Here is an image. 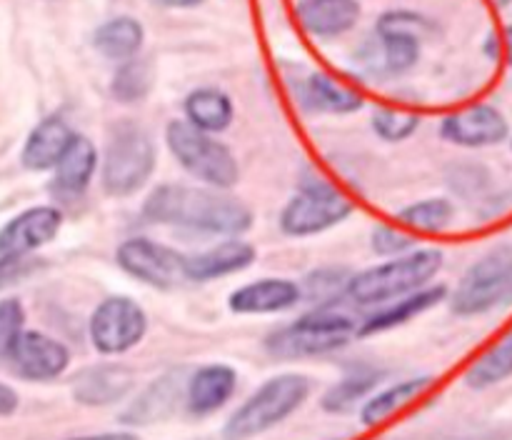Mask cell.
Instances as JSON below:
<instances>
[{"label": "cell", "mask_w": 512, "mask_h": 440, "mask_svg": "<svg viewBox=\"0 0 512 440\" xmlns=\"http://www.w3.org/2000/svg\"><path fill=\"white\" fill-rule=\"evenodd\" d=\"M143 215L150 223L225 238L243 235L253 225V210L243 200L210 185H158L145 200Z\"/></svg>", "instance_id": "1"}, {"label": "cell", "mask_w": 512, "mask_h": 440, "mask_svg": "<svg viewBox=\"0 0 512 440\" xmlns=\"http://www.w3.org/2000/svg\"><path fill=\"white\" fill-rule=\"evenodd\" d=\"M443 263V250L413 248L403 255H395L393 260H385V263L350 275L348 285H345V298L360 308L405 298V295L425 288V285H430V280L438 278Z\"/></svg>", "instance_id": "2"}, {"label": "cell", "mask_w": 512, "mask_h": 440, "mask_svg": "<svg viewBox=\"0 0 512 440\" xmlns=\"http://www.w3.org/2000/svg\"><path fill=\"white\" fill-rule=\"evenodd\" d=\"M360 320L345 313L333 303L318 305L310 313L300 315L295 323L275 330L265 340V348L273 358L298 360V358H318V355L333 353L348 345L358 335Z\"/></svg>", "instance_id": "3"}, {"label": "cell", "mask_w": 512, "mask_h": 440, "mask_svg": "<svg viewBox=\"0 0 512 440\" xmlns=\"http://www.w3.org/2000/svg\"><path fill=\"white\" fill-rule=\"evenodd\" d=\"M158 153L148 130L135 120H120L110 128L100 158V185L110 198H130L155 173Z\"/></svg>", "instance_id": "4"}, {"label": "cell", "mask_w": 512, "mask_h": 440, "mask_svg": "<svg viewBox=\"0 0 512 440\" xmlns=\"http://www.w3.org/2000/svg\"><path fill=\"white\" fill-rule=\"evenodd\" d=\"M310 380L300 373H280L265 380L223 425V440H250L268 433L303 408Z\"/></svg>", "instance_id": "5"}, {"label": "cell", "mask_w": 512, "mask_h": 440, "mask_svg": "<svg viewBox=\"0 0 512 440\" xmlns=\"http://www.w3.org/2000/svg\"><path fill=\"white\" fill-rule=\"evenodd\" d=\"M165 143L180 168L210 188L230 190L240 180V165L233 150L188 120H170L165 128Z\"/></svg>", "instance_id": "6"}, {"label": "cell", "mask_w": 512, "mask_h": 440, "mask_svg": "<svg viewBox=\"0 0 512 440\" xmlns=\"http://www.w3.org/2000/svg\"><path fill=\"white\" fill-rule=\"evenodd\" d=\"M512 303V245H498L475 260L450 295V310L475 318Z\"/></svg>", "instance_id": "7"}, {"label": "cell", "mask_w": 512, "mask_h": 440, "mask_svg": "<svg viewBox=\"0 0 512 440\" xmlns=\"http://www.w3.org/2000/svg\"><path fill=\"white\" fill-rule=\"evenodd\" d=\"M353 210V203L335 185L313 178L300 183L298 193L285 203L278 225L288 238H310L345 223Z\"/></svg>", "instance_id": "8"}, {"label": "cell", "mask_w": 512, "mask_h": 440, "mask_svg": "<svg viewBox=\"0 0 512 440\" xmlns=\"http://www.w3.org/2000/svg\"><path fill=\"white\" fill-rule=\"evenodd\" d=\"M148 315L130 295H108L95 305L88 320V335L100 355H123L143 343Z\"/></svg>", "instance_id": "9"}, {"label": "cell", "mask_w": 512, "mask_h": 440, "mask_svg": "<svg viewBox=\"0 0 512 440\" xmlns=\"http://www.w3.org/2000/svg\"><path fill=\"white\" fill-rule=\"evenodd\" d=\"M185 255L150 238H128L115 250V263L130 278L158 290H170L185 278Z\"/></svg>", "instance_id": "10"}, {"label": "cell", "mask_w": 512, "mask_h": 440, "mask_svg": "<svg viewBox=\"0 0 512 440\" xmlns=\"http://www.w3.org/2000/svg\"><path fill=\"white\" fill-rule=\"evenodd\" d=\"M440 138L458 148H493L510 138V123L503 110L478 103L440 120Z\"/></svg>", "instance_id": "11"}, {"label": "cell", "mask_w": 512, "mask_h": 440, "mask_svg": "<svg viewBox=\"0 0 512 440\" xmlns=\"http://www.w3.org/2000/svg\"><path fill=\"white\" fill-rule=\"evenodd\" d=\"M8 358L25 380L45 383L60 378L68 370L70 350L40 330H23L10 348Z\"/></svg>", "instance_id": "12"}, {"label": "cell", "mask_w": 512, "mask_h": 440, "mask_svg": "<svg viewBox=\"0 0 512 440\" xmlns=\"http://www.w3.org/2000/svg\"><path fill=\"white\" fill-rule=\"evenodd\" d=\"M63 228V210L55 205H35L23 210L0 228V255H30L53 243Z\"/></svg>", "instance_id": "13"}, {"label": "cell", "mask_w": 512, "mask_h": 440, "mask_svg": "<svg viewBox=\"0 0 512 440\" xmlns=\"http://www.w3.org/2000/svg\"><path fill=\"white\" fill-rule=\"evenodd\" d=\"M303 300L300 283L290 278H260L245 283L228 295L235 315H275L295 308Z\"/></svg>", "instance_id": "14"}, {"label": "cell", "mask_w": 512, "mask_h": 440, "mask_svg": "<svg viewBox=\"0 0 512 440\" xmlns=\"http://www.w3.org/2000/svg\"><path fill=\"white\" fill-rule=\"evenodd\" d=\"M255 258H258L255 245L240 235H233V238H225L223 243L213 245V248L190 255L185 260V278L193 280V283H210V280L225 278V275L243 273L255 263Z\"/></svg>", "instance_id": "15"}, {"label": "cell", "mask_w": 512, "mask_h": 440, "mask_svg": "<svg viewBox=\"0 0 512 440\" xmlns=\"http://www.w3.org/2000/svg\"><path fill=\"white\" fill-rule=\"evenodd\" d=\"M238 388V373L225 363H210L195 370L185 383V408L195 418L213 415L233 398Z\"/></svg>", "instance_id": "16"}, {"label": "cell", "mask_w": 512, "mask_h": 440, "mask_svg": "<svg viewBox=\"0 0 512 440\" xmlns=\"http://www.w3.org/2000/svg\"><path fill=\"white\" fill-rule=\"evenodd\" d=\"M135 373L128 365L120 363H98L80 370L73 380V398L80 405L100 408L123 400L133 390Z\"/></svg>", "instance_id": "17"}, {"label": "cell", "mask_w": 512, "mask_h": 440, "mask_svg": "<svg viewBox=\"0 0 512 440\" xmlns=\"http://www.w3.org/2000/svg\"><path fill=\"white\" fill-rule=\"evenodd\" d=\"M443 300H448V288L445 285H425V288L415 290V293L405 295V298L378 305V310L373 315L360 320L358 338H368V335H378L385 333V330L398 328V325L410 323V320L428 313L430 308L440 305Z\"/></svg>", "instance_id": "18"}, {"label": "cell", "mask_w": 512, "mask_h": 440, "mask_svg": "<svg viewBox=\"0 0 512 440\" xmlns=\"http://www.w3.org/2000/svg\"><path fill=\"white\" fill-rule=\"evenodd\" d=\"M418 25H423V18L410 13H385L380 18L378 35L383 40L385 68L390 73H408L420 60Z\"/></svg>", "instance_id": "19"}, {"label": "cell", "mask_w": 512, "mask_h": 440, "mask_svg": "<svg viewBox=\"0 0 512 440\" xmlns=\"http://www.w3.org/2000/svg\"><path fill=\"white\" fill-rule=\"evenodd\" d=\"M98 165H100V155L93 140L75 133L73 143L68 145L63 158H60L58 165L53 168L55 195L65 200L80 198V195L90 188V183H93Z\"/></svg>", "instance_id": "20"}, {"label": "cell", "mask_w": 512, "mask_h": 440, "mask_svg": "<svg viewBox=\"0 0 512 440\" xmlns=\"http://www.w3.org/2000/svg\"><path fill=\"white\" fill-rule=\"evenodd\" d=\"M73 138L75 130L70 128L68 120L60 118V115H48L28 133L20 160H23L25 168L35 170V173L53 170L68 150V145L73 143Z\"/></svg>", "instance_id": "21"}, {"label": "cell", "mask_w": 512, "mask_h": 440, "mask_svg": "<svg viewBox=\"0 0 512 440\" xmlns=\"http://www.w3.org/2000/svg\"><path fill=\"white\" fill-rule=\"evenodd\" d=\"M360 8L358 0H303L298 5L300 25L315 38H340L358 25Z\"/></svg>", "instance_id": "22"}, {"label": "cell", "mask_w": 512, "mask_h": 440, "mask_svg": "<svg viewBox=\"0 0 512 440\" xmlns=\"http://www.w3.org/2000/svg\"><path fill=\"white\" fill-rule=\"evenodd\" d=\"M185 120L205 133H223L235 118V105L220 88H195L185 95Z\"/></svg>", "instance_id": "23"}, {"label": "cell", "mask_w": 512, "mask_h": 440, "mask_svg": "<svg viewBox=\"0 0 512 440\" xmlns=\"http://www.w3.org/2000/svg\"><path fill=\"white\" fill-rule=\"evenodd\" d=\"M143 43V25H140V20L130 18V15H118V18L105 20L93 35V48L105 60H113V63H125V60L138 58Z\"/></svg>", "instance_id": "24"}, {"label": "cell", "mask_w": 512, "mask_h": 440, "mask_svg": "<svg viewBox=\"0 0 512 440\" xmlns=\"http://www.w3.org/2000/svg\"><path fill=\"white\" fill-rule=\"evenodd\" d=\"M178 373H168L163 378L155 380L148 390L140 393V398L130 405L123 413V423H155V420L165 418L175 410V403L183 400L185 403V383H178Z\"/></svg>", "instance_id": "25"}, {"label": "cell", "mask_w": 512, "mask_h": 440, "mask_svg": "<svg viewBox=\"0 0 512 440\" xmlns=\"http://www.w3.org/2000/svg\"><path fill=\"white\" fill-rule=\"evenodd\" d=\"M430 385H433V378H430V375H418V378L400 380V383L390 385V388L365 398L363 408H360V420H363L365 428H375V425L385 423L393 413H398L400 408H405L410 400L423 395Z\"/></svg>", "instance_id": "26"}, {"label": "cell", "mask_w": 512, "mask_h": 440, "mask_svg": "<svg viewBox=\"0 0 512 440\" xmlns=\"http://www.w3.org/2000/svg\"><path fill=\"white\" fill-rule=\"evenodd\" d=\"M508 378H512V330L470 365L465 373V385L473 390H485L505 383Z\"/></svg>", "instance_id": "27"}, {"label": "cell", "mask_w": 512, "mask_h": 440, "mask_svg": "<svg viewBox=\"0 0 512 440\" xmlns=\"http://www.w3.org/2000/svg\"><path fill=\"white\" fill-rule=\"evenodd\" d=\"M305 95H308L313 108L323 110V113H330V115H350L355 113V110L363 108V95L345 88V85L335 83V80H330L328 75L323 73L310 75Z\"/></svg>", "instance_id": "28"}, {"label": "cell", "mask_w": 512, "mask_h": 440, "mask_svg": "<svg viewBox=\"0 0 512 440\" xmlns=\"http://www.w3.org/2000/svg\"><path fill=\"white\" fill-rule=\"evenodd\" d=\"M378 383L380 373H375V370H355V373L345 375L338 383L330 385V388L325 390L320 405H323V410H328V413H348L350 408H355L358 400L368 398L370 390Z\"/></svg>", "instance_id": "29"}, {"label": "cell", "mask_w": 512, "mask_h": 440, "mask_svg": "<svg viewBox=\"0 0 512 440\" xmlns=\"http://www.w3.org/2000/svg\"><path fill=\"white\" fill-rule=\"evenodd\" d=\"M453 218L455 208L448 198H425L400 210V220L423 233H440V230L450 228Z\"/></svg>", "instance_id": "30"}, {"label": "cell", "mask_w": 512, "mask_h": 440, "mask_svg": "<svg viewBox=\"0 0 512 440\" xmlns=\"http://www.w3.org/2000/svg\"><path fill=\"white\" fill-rule=\"evenodd\" d=\"M153 88V65L145 58H133L120 63L113 78V95L120 103H138Z\"/></svg>", "instance_id": "31"}, {"label": "cell", "mask_w": 512, "mask_h": 440, "mask_svg": "<svg viewBox=\"0 0 512 440\" xmlns=\"http://www.w3.org/2000/svg\"><path fill=\"white\" fill-rule=\"evenodd\" d=\"M348 280L350 273H345L343 268H320L300 283V290H303V298L320 300V305H325L333 303L335 298H345Z\"/></svg>", "instance_id": "32"}, {"label": "cell", "mask_w": 512, "mask_h": 440, "mask_svg": "<svg viewBox=\"0 0 512 440\" xmlns=\"http://www.w3.org/2000/svg\"><path fill=\"white\" fill-rule=\"evenodd\" d=\"M420 128V118L403 110L380 108L373 113V130L385 143H403Z\"/></svg>", "instance_id": "33"}, {"label": "cell", "mask_w": 512, "mask_h": 440, "mask_svg": "<svg viewBox=\"0 0 512 440\" xmlns=\"http://www.w3.org/2000/svg\"><path fill=\"white\" fill-rule=\"evenodd\" d=\"M25 330V310L18 298L0 300V355L8 358L10 348Z\"/></svg>", "instance_id": "34"}, {"label": "cell", "mask_w": 512, "mask_h": 440, "mask_svg": "<svg viewBox=\"0 0 512 440\" xmlns=\"http://www.w3.org/2000/svg\"><path fill=\"white\" fill-rule=\"evenodd\" d=\"M370 245L383 258H395V255H403L408 250H413L415 240L410 235H405L403 230H395L390 225H378L373 230V235H370Z\"/></svg>", "instance_id": "35"}, {"label": "cell", "mask_w": 512, "mask_h": 440, "mask_svg": "<svg viewBox=\"0 0 512 440\" xmlns=\"http://www.w3.org/2000/svg\"><path fill=\"white\" fill-rule=\"evenodd\" d=\"M35 260L30 255H0V288L20 283L25 275L33 273Z\"/></svg>", "instance_id": "36"}, {"label": "cell", "mask_w": 512, "mask_h": 440, "mask_svg": "<svg viewBox=\"0 0 512 440\" xmlns=\"http://www.w3.org/2000/svg\"><path fill=\"white\" fill-rule=\"evenodd\" d=\"M18 410V393L10 385L0 383V418L13 415Z\"/></svg>", "instance_id": "37"}, {"label": "cell", "mask_w": 512, "mask_h": 440, "mask_svg": "<svg viewBox=\"0 0 512 440\" xmlns=\"http://www.w3.org/2000/svg\"><path fill=\"white\" fill-rule=\"evenodd\" d=\"M63 440H140V438L135 433H130V430H113V433L75 435V438H63Z\"/></svg>", "instance_id": "38"}, {"label": "cell", "mask_w": 512, "mask_h": 440, "mask_svg": "<svg viewBox=\"0 0 512 440\" xmlns=\"http://www.w3.org/2000/svg\"><path fill=\"white\" fill-rule=\"evenodd\" d=\"M158 5H165V8H195L203 0H155Z\"/></svg>", "instance_id": "39"}, {"label": "cell", "mask_w": 512, "mask_h": 440, "mask_svg": "<svg viewBox=\"0 0 512 440\" xmlns=\"http://www.w3.org/2000/svg\"><path fill=\"white\" fill-rule=\"evenodd\" d=\"M505 45H508V60H510V65H512V25L508 30H505Z\"/></svg>", "instance_id": "40"}, {"label": "cell", "mask_w": 512, "mask_h": 440, "mask_svg": "<svg viewBox=\"0 0 512 440\" xmlns=\"http://www.w3.org/2000/svg\"><path fill=\"white\" fill-rule=\"evenodd\" d=\"M495 3H498L500 8H508V5L512 3V0H495Z\"/></svg>", "instance_id": "41"}, {"label": "cell", "mask_w": 512, "mask_h": 440, "mask_svg": "<svg viewBox=\"0 0 512 440\" xmlns=\"http://www.w3.org/2000/svg\"><path fill=\"white\" fill-rule=\"evenodd\" d=\"M190 440H210V438H190Z\"/></svg>", "instance_id": "42"}, {"label": "cell", "mask_w": 512, "mask_h": 440, "mask_svg": "<svg viewBox=\"0 0 512 440\" xmlns=\"http://www.w3.org/2000/svg\"><path fill=\"white\" fill-rule=\"evenodd\" d=\"M510 150H512V140H510Z\"/></svg>", "instance_id": "43"}]
</instances>
